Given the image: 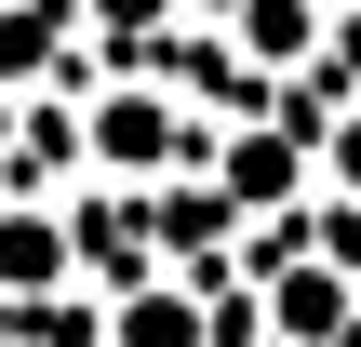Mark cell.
Wrapping results in <instances>:
<instances>
[{
    "label": "cell",
    "instance_id": "cell-1",
    "mask_svg": "<svg viewBox=\"0 0 361 347\" xmlns=\"http://www.w3.org/2000/svg\"><path fill=\"white\" fill-rule=\"evenodd\" d=\"M322 27H335V0H228V40H241L255 80H295Z\"/></svg>",
    "mask_w": 361,
    "mask_h": 347
},
{
    "label": "cell",
    "instance_id": "cell-2",
    "mask_svg": "<svg viewBox=\"0 0 361 347\" xmlns=\"http://www.w3.org/2000/svg\"><path fill=\"white\" fill-rule=\"evenodd\" d=\"M174 147H188V120H174L161 94H147V107H134V94H94V160H107V174H134V160H174Z\"/></svg>",
    "mask_w": 361,
    "mask_h": 347
},
{
    "label": "cell",
    "instance_id": "cell-5",
    "mask_svg": "<svg viewBox=\"0 0 361 347\" xmlns=\"http://www.w3.org/2000/svg\"><path fill=\"white\" fill-rule=\"evenodd\" d=\"M268 321H281V334H335V321H348V294H335V281H281V294H268Z\"/></svg>",
    "mask_w": 361,
    "mask_h": 347
},
{
    "label": "cell",
    "instance_id": "cell-6",
    "mask_svg": "<svg viewBox=\"0 0 361 347\" xmlns=\"http://www.w3.org/2000/svg\"><path fill=\"white\" fill-rule=\"evenodd\" d=\"M54 27H67V13H54V0H0V67H27V53H40V40H54Z\"/></svg>",
    "mask_w": 361,
    "mask_h": 347
},
{
    "label": "cell",
    "instance_id": "cell-4",
    "mask_svg": "<svg viewBox=\"0 0 361 347\" xmlns=\"http://www.w3.org/2000/svg\"><path fill=\"white\" fill-rule=\"evenodd\" d=\"M107 347H214V321H201V294H174V281H134V294L107 308Z\"/></svg>",
    "mask_w": 361,
    "mask_h": 347
},
{
    "label": "cell",
    "instance_id": "cell-3",
    "mask_svg": "<svg viewBox=\"0 0 361 347\" xmlns=\"http://www.w3.org/2000/svg\"><path fill=\"white\" fill-rule=\"evenodd\" d=\"M27 281H67V214L54 201H0V294H27Z\"/></svg>",
    "mask_w": 361,
    "mask_h": 347
}]
</instances>
